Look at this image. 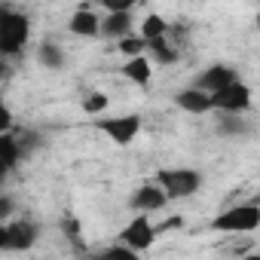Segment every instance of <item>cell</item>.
I'll return each mask as SVG.
<instances>
[{"label":"cell","instance_id":"obj_1","mask_svg":"<svg viewBox=\"0 0 260 260\" xmlns=\"http://www.w3.org/2000/svg\"><path fill=\"white\" fill-rule=\"evenodd\" d=\"M31 40V19L22 13V10H7L4 19H0V52L4 58L10 55H19Z\"/></svg>","mask_w":260,"mask_h":260},{"label":"cell","instance_id":"obj_2","mask_svg":"<svg viewBox=\"0 0 260 260\" xmlns=\"http://www.w3.org/2000/svg\"><path fill=\"white\" fill-rule=\"evenodd\" d=\"M257 226H260V205L257 202L233 205L211 220V230H217V233H254Z\"/></svg>","mask_w":260,"mask_h":260},{"label":"cell","instance_id":"obj_3","mask_svg":"<svg viewBox=\"0 0 260 260\" xmlns=\"http://www.w3.org/2000/svg\"><path fill=\"white\" fill-rule=\"evenodd\" d=\"M156 184L162 187L166 199H187L202 187V175L196 169H162L156 175Z\"/></svg>","mask_w":260,"mask_h":260},{"label":"cell","instance_id":"obj_4","mask_svg":"<svg viewBox=\"0 0 260 260\" xmlns=\"http://www.w3.org/2000/svg\"><path fill=\"white\" fill-rule=\"evenodd\" d=\"M251 101H254L251 86L242 83V80H236V83H230L226 89H220V92L211 95V110H220V113H226V116H242V113L251 107Z\"/></svg>","mask_w":260,"mask_h":260},{"label":"cell","instance_id":"obj_5","mask_svg":"<svg viewBox=\"0 0 260 260\" xmlns=\"http://www.w3.org/2000/svg\"><path fill=\"white\" fill-rule=\"evenodd\" d=\"M101 132L113 141V144H119V147H128L135 138H138V132H141V116L138 113H122V116H107V119H98L95 122Z\"/></svg>","mask_w":260,"mask_h":260},{"label":"cell","instance_id":"obj_6","mask_svg":"<svg viewBox=\"0 0 260 260\" xmlns=\"http://www.w3.org/2000/svg\"><path fill=\"white\" fill-rule=\"evenodd\" d=\"M153 239H156V226L147 220V214H135L119 230V245H125L128 251H135V254L153 248Z\"/></svg>","mask_w":260,"mask_h":260},{"label":"cell","instance_id":"obj_7","mask_svg":"<svg viewBox=\"0 0 260 260\" xmlns=\"http://www.w3.org/2000/svg\"><path fill=\"white\" fill-rule=\"evenodd\" d=\"M37 242V223L34 220H7V251H31Z\"/></svg>","mask_w":260,"mask_h":260},{"label":"cell","instance_id":"obj_8","mask_svg":"<svg viewBox=\"0 0 260 260\" xmlns=\"http://www.w3.org/2000/svg\"><path fill=\"white\" fill-rule=\"evenodd\" d=\"M166 193L159 184H141L132 196H128V208L138 211V214H150V211H159L166 205Z\"/></svg>","mask_w":260,"mask_h":260},{"label":"cell","instance_id":"obj_9","mask_svg":"<svg viewBox=\"0 0 260 260\" xmlns=\"http://www.w3.org/2000/svg\"><path fill=\"white\" fill-rule=\"evenodd\" d=\"M236 80H239V77H236V71H233L230 64H211V68H205V71L199 74L196 89L205 92V95H214V92L226 89V86L236 83Z\"/></svg>","mask_w":260,"mask_h":260},{"label":"cell","instance_id":"obj_10","mask_svg":"<svg viewBox=\"0 0 260 260\" xmlns=\"http://www.w3.org/2000/svg\"><path fill=\"white\" fill-rule=\"evenodd\" d=\"M68 31H71L74 37H98V34H101V19H98V13H95L92 7L83 4V7L71 16Z\"/></svg>","mask_w":260,"mask_h":260},{"label":"cell","instance_id":"obj_11","mask_svg":"<svg viewBox=\"0 0 260 260\" xmlns=\"http://www.w3.org/2000/svg\"><path fill=\"white\" fill-rule=\"evenodd\" d=\"M132 10H119V13H107V19H101V34L110 37V40H122L132 34Z\"/></svg>","mask_w":260,"mask_h":260},{"label":"cell","instance_id":"obj_12","mask_svg":"<svg viewBox=\"0 0 260 260\" xmlns=\"http://www.w3.org/2000/svg\"><path fill=\"white\" fill-rule=\"evenodd\" d=\"M175 104H178L181 110L193 113V116H202V113L211 110V95H205V92H199L196 86H190V89H181V92L175 95Z\"/></svg>","mask_w":260,"mask_h":260},{"label":"cell","instance_id":"obj_13","mask_svg":"<svg viewBox=\"0 0 260 260\" xmlns=\"http://www.w3.org/2000/svg\"><path fill=\"white\" fill-rule=\"evenodd\" d=\"M122 74H125V80H132V83H138V86H147L150 77H153V64H150L147 55H138V58H128V61L122 64Z\"/></svg>","mask_w":260,"mask_h":260},{"label":"cell","instance_id":"obj_14","mask_svg":"<svg viewBox=\"0 0 260 260\" xmlns=\"http://www.w3.org/2000/svg\"><path fill=\"white\" fill-rule=\"evenodd\" d=\"M169 34V22L162 19V16H156V13H150L144 22H141V28H138V37L144 40V43H150V40H162Z\"/></svg>","mask_w":260,"mask_h":260},{"label":"cell","instance_id":"obj_15","mask_svg":"<svg viewBox=\"0 0 260 260\" xmlns=\"http://www.w3.org/2000/svg\"><path fill=\"white\" fill-rule=\"evenodd\" d=\"M144 52H150V58H153L156 64H175V61H178V49H175L166 37H162V40H150Z\"/></svg>","mask_w":260,"mask_h":260},{"label":"cell","instance_id":"obj_16","mask_svg":"<svg viewBox=\"0 0 260 260\" xmlns=\"http://www.w3.org/2000/svg\"><path fill=\"white\" fill-rule=\"evenodd\" d=\"M37 61H40L43 68H49V71H61V68H64V49L55 46V43H43V46L37 49Z\"/></svg>","mask_w":260,"mask_h":260},{"label":"cell","instance_id":"obj_17","mask_svg":"<svg viewBox=\"0 0 260 260\" xmlns=\"http://www.w3.org/2000/svg\"><path fill=\"white\" fill-rule=\"evenodd\" d=\"M89 260H141L135 251H128L125 245H107V248H101L98 254H92Z\"/></svg>","mask_w":260,"mask_h":260},{"label":"cell","instance_id":"obj_18","mask_svg":"<svg viewBox=\"0 0 260 260\" xmlns=\"http://www.w3.org/2000/svg\"><path fill=\"white\" fill-rule=\"evenodd\" d=\"M144 49H147V43L138 34H128V37L116 40V52H122L125 58H138V55H144Z\"/></svg>","mask_w":260,"mask_h":260},{"label":"cell","instance_id":"obj_19","mask_svg":"<svg viewBox=\"0 0 260 260\" xmlns=\"http://www.w3.org/2000/svg\"><path fill=\"white\" fill-rule=\"evenodd\" d=\"M107 95L104 92H92V95H86V101H83V110L89 113V116H95V113H104L107 110Z\"/></svg>","mask_w":260,"mask_h":260},{"label":"cell","instance_id":"obj_20","mask_svg":"<svg viewBox=\"0 0 260 260\" xmlns=\"http://www.w3.org/2000/svg\"><path fill=\"white\" fill-rule=\"evenodd\" d=\"M7 132H13V110L0 98V135H7Z\"/></svg>","mask_w":260,"mask_h":260},{"label":"cell","instance_id":"obj_21","mask_svg":"<svg viewBox=\"0 0 260 260\" xmlns=\"http://www.w3.org/2000/svg\"><path fill=\"white\" fill-rule=\"evenodd\" d=\"M242 119L239 116H223V125H220V132H226V135H233V132H242Z\"/></svg>","mask_w":260,"mask_h":260},{"label":"cell","instance_id":"obj_22","mask_svg":"<svg viewBox=\"0 0 260 260\" xmlns=\"http://www.w3.org/2000/svg\"><path fill=\"white\" fill-rule=\"evenodd\" d=\"M10 217H13V199L0 196V223H7Z\"/></svg>","mask_w":260,"mask_h":260},{"label":"cell","instance_id":"obj_23","mask_svg":"<svg viewBox=\"0 0 260 260\" xmlns=\"http://www.w3.org/2000/svg\"><path fill=\"white\" fill-rule=\"evenodd\" d=\"M13 77V64H10V58H0V83H7Z\"/></svg>","mask_w":260,"mask_h":260},{"label":"cell","instance_id":"obj_24","mask_svg":"<svg viewBox=\"0 0 260 260\" xmlns=\"http://www.w3.org/2000/svg\"><path fill=\"white\" fill-rule=\"evenodd\" d=\"M175 226H181V217H169V223H162L159 230H175ZM159 230H156V233H159Z\"/></svg>","mask_w":260,"mask_h":260},{"label":"cell","instance_id":"obj_25","mask_svg":"<svg viewBox=\"0 0 260 260\" xmlns=\"http://www.w3.org/2000/svg\"><path fill=\"white\" fill-rule=\"evenodd\" d=\"M0 251H7V223H0Z\"/></svg>","mask_w":260,"mask_h":260},{"label":"cell","instance_id":"obj_26","mask_svg":"<svg viewBox=\"0 0 260 260\" xmlns=\"http://www.w3.org/2000/svg\"><path fill=\"white\" fill-rule=\"evenodd\" d=\"M239 260H260V254H257V251H254V248H251V251H248V254H245V257H239Z\"/></svg>","mask_w":260,"mask_h":260},{"label":"cell","instance_id":"obj_27","mask_svg":"<svg viewBox=\"0 0 260 260\" xmlns=\"http://www.w3.org/2000/svg\"><path fill=\"white\" fill-rule=\"evenodd\" d=\"M7 175H10V169H7L4 162H0V184H4V181H7Z\"/></svg>","mask_w":260,"mask_h":260},{"label":"cell","instance_id":"obj_28","mask_svg":"<svg viewBox=\"0 0 260 260\" xmlns=\"http://www.w3.org/2000/svg\"><path fill=\"white\" fill-rule=\"evenodd\" d=\"M7 10H10V7H0V19H4V13H7Z\"/></svg>","mask_w":260,"mask_h":260},{"label":"cell","instance_id":"obj_29","mask_svg":"<svg viewBox=\"0 0 260 260\" xmlns=\"http://www.w3.org/2000/svg\"><path fill=\"white\" fill-rule=\"evenodd\" d=\"M0 58H4V52H0Z\"/></svg>","mask_w":260,"mask_h":260}]
</instances>
